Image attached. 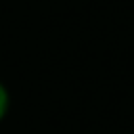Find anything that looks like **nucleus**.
I'll return each mask as SVG.
<instances>
[{
	"instance_id": "obj_1",
	"label": "nucleus",
	"mask_w": 134,
	"mask_h": 134,
	"mask_svg": "<svg viewBox=\"0 0 134 134\" xmlns=\"http://www.w3.org/2000/svg\"><path fill=\"white\" fill-rule=\"evenodd\" d=\"M8 105H10V98H8V90L0 84V121L4 119V115L8 113Z\"/></svg>"
}]
</instances>
